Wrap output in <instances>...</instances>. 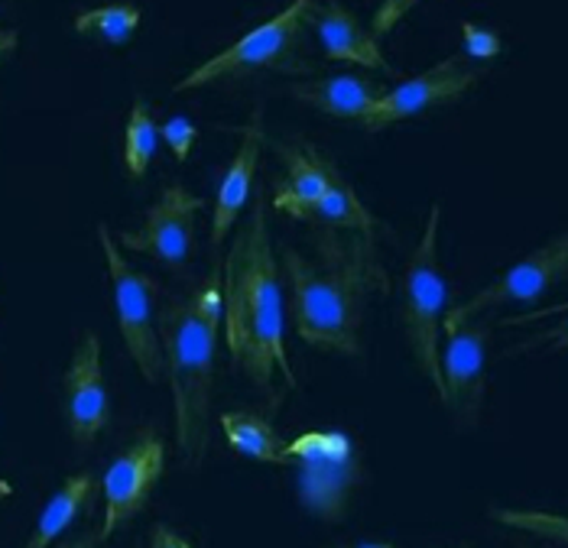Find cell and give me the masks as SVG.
Returning a JSON list of instances; mask_svg holds the SVG:
<instances>
[{"mask_svg":"<svg viewBox=\"0 0 568 548\" xmlns=\"http://www.w3.org/2000/svg\"><path fill=\"white\" fill-rule=\"evenodd\" d=\"M17 42H20V33H17V30H0V59L10 55V52L17 49Z\"/></svg>","mask_w":568,"mask_h":548,"instance_id":"obj_29","label":"cell"},{"mask_svg":"<svg viewBox=\"0 0 568 548\" xmlns=\"http://www.w3.org/2000/svg\"><path fill=\"white\" fill-rule=\"evenodd\" d=\"M221 328V276H212L192 295H182L160 312L163 371L173 389L175 442L189 464H202L209 451V416L215 386V354Z\"/></svg>","mask_w":568,"mask_h":548,"instance_id":"obj_3","label":"cell"},{"mask_svg":"<svg viewBox=\"0 0 568 548\" xmlns=\"http://www.w3.org/2000/svg\"><path fill=\"white\" fill-rule=\"evenodd\" d=\"M549 315H566L559 325H552V328H542V332H536V335H529L526 341H520L517 347H510L507 351V357H517V354H526V351H546V354H559V351H566L568 347V302L566 305H549V308H536V312H529V315H517V318H504L500 325L504 328H524V325H532V322H539V318H549Z\"/></svg>","mask_w":568,"mask_h":548,"instance_id":"obj_24","label":"cell"},{"mask_svg":"<svg viewBox=\"0 0 568 548\" xmlns=\"http://www.w3.org/2000/svg\"><path fill=\"white\" fill-rule=\"evenodd\" d=\"M94 494H98V477H94L91 470H82V474L69 477V480L59 487V494L43 506L40 522H37L33 536L27 539V546L23 548L52 546V542H55V539L85 513L88 506L94 504Z\"/></svg>","mask_w":568,"mask_h":548,"instance_id":"obj_18","label":"cell"},{"mask_svg":"<svg viewBox=\"0 0 568 548\" xmlns=\"http://www.w3.org/2000/svg\"><path fill=\"white\" fill-rule=\"evenodd\" d=\"M163 467H166V445L153 428L140 432L131 448L111 461L101 480L104 487V526L98 532L101 542L111 539V532H118L146 506L153 487L163 477Z\"/></svg>","mask_w":568,"mask_h":548,"instance_id":"obj_9","label":"cell"},{"mask_svg":"<svg viewBox=\"0 0 568 548\" xmlns=\"http://www.w3.org/2000/svg\"><path fill=\"white\" fill-rule=\"evenodd\" d=\"M65 419L79 448H88L111 422V396L101 371V337L85 332L65 371Z\"/></svg>","mask_w":568,"mask_h":548,"instance_id":"obj_13","label":"cell"},{"mask_svg":"<svg viewBox=\"0 0 568 548\" xmlns=\"http://www.w3.org/2000/svg\"><path fill=\"white\" fill-rule=\"evenodd\" d=\"M98 241L108 260L111 286H114V308H118V325L128 344V354L133 357L136 371L146 383H160L163 377V347L160 335L153 328V305H156V280L133 270L131 263L121 256L108 224H98Z\"/></svg>","mask_w":568,"mask_h":548,"instance_id":"obj_7","label":"cell"},{"mask_svg":"<svg viewBox=\"0 0 568 548\" xmlns=\"http://www.w3.org/2000/svg\"><path fill=\"white\" fill-rule=\"evenodd\" d=\"M419 3H423V0H384V3L377 7L374 20H371V37H374V40L387 37L396 23H399L413 7H419Z\"/></svg>","mask_w":568,"mask_h":548,"instance_id":"obj_27","label":"cell"},{"mask_svg":"<svg viewBox=\"0 0 568 548\" xmlns=\"http://www.w3.org/2000/svg\"><path fill=\"white\" fill-rule=\"evenodd\" d=\"M568 280V234L549 241L546 247L526 253L517 266H510L507 273H500L490 286H484L481 293H475L468 302L455 305L445 312L442 318V332L478 318L484 312L507 305V302H536L539 295H546L552 286Z\"/></svg>","mask_w":568,"mask_h":548,"instance_id":"obj_8","label":"cell"},{"mask_svg":"<svg viewBox=\"0 0 568 548\" xmlns=\"http://www.w3.org/2000/svg\"><path fill=\"white\" fill-rule=\"evenodd\" d=\"M342 234L345 231L315 227L318 263L286 247L283 266L293 290V322L300 337L308 347L357 357L367 298L374 290H387V276L374 241Z\"/></svg>","mask_w":568,"mask_h":548,"instance_id":"obj_2","label":"cell"},{"mask_svg":"<svg viewBox=\"0 0 568 548\" xmlns=\"http://www.w3.org/2000/svg\"><path fill=\"white\" fill-rule=\"evenodd\" d=\"M478 79H481L478 69H471L458 55H452V59L433 65L429 72L396 84L394 91H387L357 124L364 130H384V126L399 124V121H409L429 108L458 101L462 94H468L478 84Z\"/></svg>","mask_w":568,"mask_h":548,"instance_id":"obj_12","label":"cell"},{"mask_svg":"<svg viewBox=\"0 0 568 548\" xmlns=\"http://www.w3.org/2000/svg\"><path fill=\"white\" fill-rule=\"evenodd\" d=\"M342 548H396L390 542H357V546H342Z\"/></svg>","mask_w":568,"mask_h":548,"instance_id":"obj_31","label":"cell"},{"mask_svg":"<svg viewBox=\"0 0 568 548\" xmlns=\"http://www.w3.org/2000/svg\"><path fill=\"white\" fill-rule=\"evenodd\" d=\"M462 42H465V52L471 55V59H497L500 55V49H504V42L500 37L494 33V30H487L481 23H471V20H465L462 23Z\"/></svg>","mask_w":568,"mask_h":548,"instance_id":"obj_25","label":"cell"},{"mask_svg":"<svg viewBox=\"0 0 568 548\" xmlns=\"http://www.w3.org/2000/svg\"><path fill=\"white\" fill-rule=\"evenodd\" d=\"M308 221L315 227L345 231V234H357L364 241H374V234H377V217L364 209V202L357 199V192L351 189L348 179L338 172L335 163H328V195L308 214Z\"/></svg>","mask_w":568,"mask_h":548,"instance_id":"obj_19","label":"cell"},{"mask_svg":"<svg viewBox=\"0 0 568 548\" xmlns=\"http://www.w3.org/2000/svg\"><path fill=\"white\" fill-rule=\"evenodd\" d=\"M438 224H442V205H433L426 231L403 270V328L416 367L436 386L442 399L445 383H442L438 335H442V318L448 312V286L438 263Z\"/></svg>","mask_w":568,"mask_h":548,"instance_id":"obj_5","label":"cell"},{"mask_svg":"<svg viewBox=\"0 0 568 548\" xmlns=\"http://www.w3.org/2000/svg\"><path fill=\"white\" fill-rule=\"evenodd\" d=\"M448 344L442 354V403L448 406L455 425L471 428L481 419L484 383H487V337L490 328L481 315L445 332Z\"/></svg>","mask_w":568,"mask_h":548,"instance_id":"obj_10","label":"cell"},{"mask_svg":"<svg viewBox=\"0 0 568 548\" xmlns=\"http://www.w3.org/2000/svg\"><path fill=\"white\" fill-rule=\"evenodd\" d=\"M160 136L170 143L175 160L185 163L189 153H192V146H195V140H199V126L192 124L189 118H170L166 124L160 126Z\"/></svg>","mask_w":568,"mask_h":548,"instance_id":"obj_26","label":"cell"},{"mask_svg":"<svg viewBox=\"0 0 568 548\" xmlns=\"http://www.w3.org/2000/svg\"><path fill=\"white\" fill-rule=\"evenodd\" d=\"M156 143H160V126L150 114V104L143 98H136L128 118V130H124V166L131 179H143L146 169L156 156Z\"/></svg>","mask_w":568,"mask_h":548,"instance_id":"obj_22","label":"cell"},{"mask_svg":"<svg viewBox=\"0 0 568 548\" xmlns=\"http://www.w3.org/2000/svg\"><path fill=\"white\" fill-rule=\"evenodd\" d=\"M202 199L182 185H166L160 202L146 211L136 231H124L118 241L133 253H146L170 270H185L195 244V217L202 214Z\"/></svg>","mask_w":568,"mask_h":548,"instance_id":"obj_11","label":"cell"},{"mask_svg":"<svg viewBox=\"0 0 568 548\" xmlns=\"http://www.w3.org/2000/svg\"><path fill=\"white\" fill-rule=\"evenodd\" d=\"M308 23L315 27L318 42H322L328 59L354 62V65H364V69H377L384 75H396L394 65L384 59L377 40L371 37V30H364L357 23V17L351 13L348 7H342L338 0H328L325 7H315Z\"/></svg>","mask_w":568,"mask_h":548,"instance_id":"obj_14","label":"cell"},{"mask_svg":"<svg viewBox=\"0 0 568 548\" xmlns=\"http://www.w3.org/2000/svg\"><path fill=\"white\" fill-rule=\"evenodd\" d=\"M221 428L227 435V445L237 455L263 464H290L286 442L276 435V428L270 425V419H263L257 413H247V409L224 413L221 416Z\"/></svg>","mask_w":568,"mask_h":548,"instance_id":"obj_20","label":"cell"},{"mask_svg":"<svg viewBox=\"0 0 568 548\" xmlns=\"http://www.w3.org/2000/svg\"><path fill=\"white\" fill-rule=\"evenodd\" d=\"M290 94L328 118L361 121L387 91H384V84L371 82L364 75H328V79L290 84Z\"/></svg>","mask_w":568,"mask_h":548,"instance_id":"obj_17","label":"cell"},{"mask_svg":"<svg viewBox=\"0 0 568 548\" xmlns=\"http://www.w3.org/2000/svg\"><path fill=\"white\" fill-rule=\"evenodd\" d=\"M101 542L98 536H82V539H75V542H69V546H59V548H94Z\"/></svg>","mask_w":568,"mask_h":548,"instance_id":"obj_30","label":"cell"},{"mask_svg":"<svg viewBox=\"0 0 568 548\" xmlns=\"http://www.w3.org/2000/svg\"><path fill=\"white\" fill-rule=\"evenodd\" d=\"M290 464H296V490L312 516L338 522L361 477L354 442L342 432H306L286 445Z\"/></svg>","mask_w":568,"mask_h":548,"instance_id":"obj_6","label":"cell"},{"mask_svg":"<svg viewBox=\"0 0 568 548\" xmlns=\"http://www.w3.org/2000/svg\"><path fill=\"white\" fill-rule=\"evenodd\" d=\"M490 519L507 526V529H517L526 536H536V539H546V542H556V546H568V516L559 513H546V509H490Z\"/></svg>","mask_w":568,"mask_h":548,"instance_id":"obj_23","label":"cell"},{"mask_svg":"<svg viewBox=\"0 0 568 548\" xmlns=\"http://www.w3.org/2000/svg\"><path fill=\"white\" fill-rule=\"evenodd\" d=\"M263 150V111H254L251 124L244 126V140L231 160V166L224 172L215 195V217H212V247L219 251L224 234L231 231V224L237 221V214L244 211L251 189H254V175H257V163H261Z\"/></svg>","mask_w":568,"mask_h":548,"instance_id":"obj_16","label":"cell"},{"mask_svg":"<svg viewBox=\"0 0 568 548\" xmlns=\"http://www.w3.org/2000/svg\"><path fill=\"white\" fill-rule=\"evenodd\" d=\"M140 27V7L133 3H108V7H94L75 17V33L88 40H101L108 45H124L133 40Z\"/></svg>","mask_w":568,"mask_h":548,"instance_id":"obj_21","label":"cell"},{"mask_svg":"<svg viewBox=\"0 0 568 548\" xmlns=\"http://www.w3.org/2000/svg\"><path fill=\"white\" fill-rule=\"evenodd\" d=\"M150 548H192L182 536H175L170 526H163V522H156L153 526V532H150Z\"/></svg>","mask_w":568,"mask_h":548,"instance_id":"obj_28","label":"cell"},{"mask_svg":"<svg viewBox=\"0 0 568 548\" xmlns=\"http://www.w3.org/2000/svg\"><path fill=\"white\" fill-rule=\"evenodd\" d=\"M280 160L286 163V179L280 182L273 195V209L286 211L290 217L308 221V214L318 209L328 195V163L315 146H290L276 143Z\"/></svg>","mask_w":568,"mask_h":548,"instance_id":"obj_15","label":"cell"},{"mask_svg":"<svg viewBox=\"0 0 568 548\" xmlns=\"http://www.w3.org/2000/svg\"><path fill=\"white\" fill-rule=\"evenodd\" d=\"M221 312H224V341H227L231 364L244 377L270 399H273L276 374L286 386H296V374L290 367L286 341H283V295H280V273L270 244V227H266V199L261 192L254 199L251 221L241 227L227 253Z\"/></svg>","mask_w":568,"mask_h":548,"instance_id":"obj_1","label":"cell"},{"mask_svg":"<svg viewBox=\"0 0 568 548\" xmlns=\"http://www.w3.org/2000/svg\"><path fill=\"white\" fill-rule=\"evenodd\" d=\"M312 10H315V0H293L286 10L270 17L257 30H251L224 52L212 55L199 69H192L182 82L173 84V91L234 82V79L257 75V72H308L312 65L300 62V45L306 40Z\"/></svg>","mask_w":568,"mask_h":548,"instance_id":"obj_4","label":"cell"}]
</instances>
